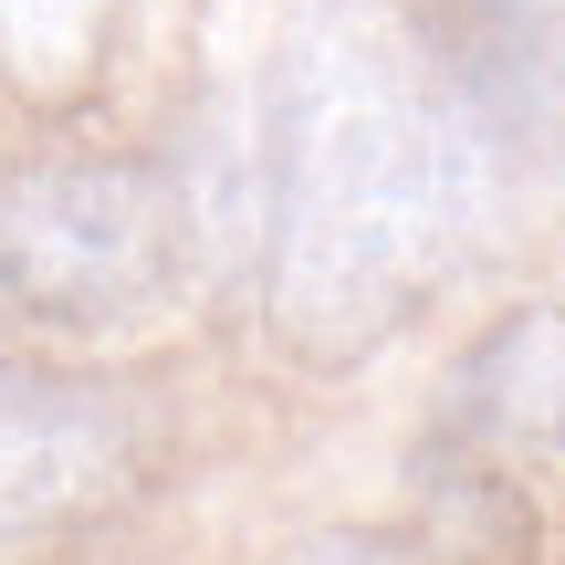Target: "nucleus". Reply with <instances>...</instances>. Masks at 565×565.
Instances as JSON below:
<instances>
[{
	"instance_id": "f257e3e1",
	"label": "nucleus",
	"mask_w": 565,
	"mask_h": 565,
	"mask_svg": "<svg viewBox=\"0 0 565 565\" xmlns=\"http://www.w3.org/2000/svg\"><path fill=\"white\" fill-rule=\"evenodd\" d=\"M492 137L429 42L377 0H315L273 74L263 324L303 366H356L471 263Z\"/></svg>"
},
{
	"instance_id": "f03ea898",
	"label": "nucleus",
	"mask_w": 565,
	"mask_h": 565,
	"mask_svg": "<svg viewBox=\"0 0 565 565\" xmlns=\"http://www.w3.org/2000/svg\"><path fill=\"white\" fill-rule=\"evenodd\" d=\"M200 273L189 189L158 158L32 147L0 168V303L53 335H137Z\"/></svg>"
},
{
	"instance_id": "7ed1b4c3",
	"label": "nucleus",
	"mask_w": 565,
	"mask_h": 565,
	"mask_svg": "<svg viewBox=\"0 0 565 565\" xmlns=\"http://www.w3.org/2000/svg\"><path fill=\"white\" fill-rule=\"evenodd\" d=\"M147 471V419L126 387L0 356V545L53 524H95Z\"/></svg>"
},
{
	"instance_id": "20e7f679",
	"label": "nucleus",
	"mask_w": 565,
	"mask_h": 565,
	"mask_svg": "<svg viewBox=\"0 0 565 565\" xmlns=\"http://www.w3.org/2000/svg\"><path fill=\"white\" fill-rule=\"evenodd\" d=\"M450 440L461 450H534L565 461V303H524L450 366Z\"/></svg>"
},
{
	"instance_id": "39448f33",
	"label": "nucleus",
	"mask_w": 565,
	"mask_h": 565,
	"mask_svg": "<svg viewBox=\"0 0 565 565\" xmlns=\"http://www.w3.org/2000/svg\"><path fill=\"white\" fill-rule=\"evenodd\" d=\"M126 0H0V63H11L32 95H74L105 63Z\"/></svg>"
},
{
	"instance_id": "423d86ee",
	"label": "nucleus",
	"mask_w": 565,
	"mask_h": 565,
	"mask_svg": "<svg viewBox=\"0 0 565 565\" xmlns=\"http://www.w3.org/2000/svg\"><path fill=\"white\" fill-rule=\"evenodd\" d=\"M273 565H419L408 534H366V524H335V534H303V545H282Z\"/></svg>"
}]
</instances>
